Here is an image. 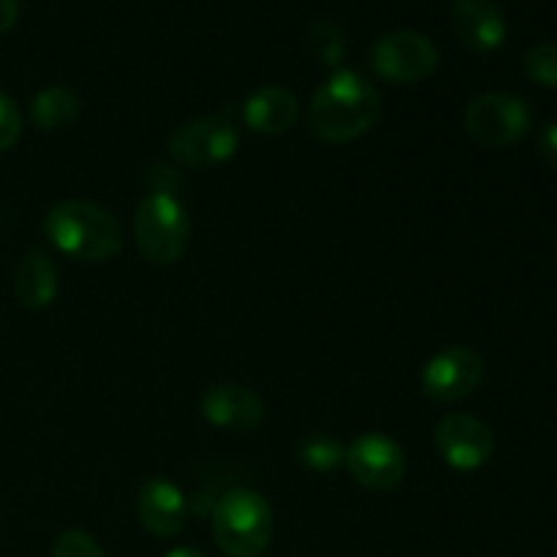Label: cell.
<instances>
[{
  "instance_id": "6da1fadb",
  "label": "cell",
  "mask_w": 557,
  "mask_h": 557,
  "mask_svg": "<svg viewBox=\"0 0 557 557\" xmlns=\"http://www.w3.org/2000/svg\"><path fill=\"white\" fill-rule=\"evenodd\" d=\"M381 120V92L370 79L348 69H337L308 107V128L315 139L346 145L359 139Z\"/></svg>"
},
{
  "instance_id": "7a4b0ae2",
  "label": "cell",
  "mask_w": 557,
  "mask_h": 557,
  "mask_svg": "<svg viewBox=\"0 0 557 557\" xmlns=\"http://www.w3.org/2000/svg\"><path fill=\"white\" fill-rule=\"evenodd\" d=\"M49 243L76 261H109L123 248V232L114 215L92 201L63 199L44 218Z\"/></svg>"
},
{
  "instance_id": "3957f363",
  "label": "cell",
  "mask_w": 557,
  "mask_h": 557,
  "mask_svg": "<svg viewBox=\"0 0 557 557\" xmlns=\"http://www.w3.org/2000/svg\"><path fill=\"white\" fill-rule=\"evenodd\" d=\"M212 536L228 557H261L275 536V515L256 490L234 487L212 509Z\"/></svg>"
},
{
  "instance_id": "277c9868",
  "label": "cell",
  "mask_w": 557,
  "mask_h": 557,
  "mask_svg": "<svg viewBox=\"0 0 557 557\" xmlns=\"http://www.w3.org/2000/svg\"><path fill=\"white\" fill-rule=\"evenodd\" d=\"M134 243L156 267L177 264L190 245V218L174 194H147L134 212Z\"/></svg>"
},
{
  "instance_id": "5b68a950",
  "label": "cell",
  "mask_w": 557,
  "mask_h": 557,
  "mask_svg": "<svg viewBox=\"0 0 557 557\" xmlns=\"http://www.w3.org/2000/svg\"><path fill=\"white\" fill-rule=\"evenodd\" d=\"M531 128V107L511 92H482L466 109V131L476 145L498 150L520 141Z\"/></svg>"
},
{
  "instance_id": "8992f818",
  "label": "cell",
  "mask_w": 557,
  "mask_h": 557,
  "mask_svg": "<svg viewBox=\"0 0 557 557\" xmlns=\"http://www.w3.org/2000/svg\"><path fill=\"white\" fill-rule=\"evenodd\" d=\"M438 47L417 30H392L370 49V65L392 85H419L438 69Z\"/></svg>"
},
{
  "instance_id": "52a82bcc",
  "label": "cell",
  "mask_w": 557,
  "mask_h": 557,
  "mask_svg": "<svg viewBox=\"0 0 557 557\" xmlns=\"http://www.w3.org/2000/svg\"><path fill=\"white\" fill-rule=\"evenodd\" d=\"M239 134L228 114H207L180 125L169 136V156L188 169H207L237 152Z\"/></svg>"
},
{
  "instance_id": "ba28073f",
  "label": "cell",
  "mask_w": 557,
  "mask_h": 557,
  "mask_svg": "<svg viewBox=\"0 0 557 557\" xmlns=\"http://www.w3.org/2000/svg\"><path fill=\"white\" fill-rule=\"evenodd\" d=\"M346 468L359 487L386 493L406 479L408 460L403 446L389 435L362 433L346 446Z\"/></svg>"
},
{
  "instance_id": "9c48e42d",
  "label": "cell",
  "mask_w": 557,
  "mask_h": 557,
  "mask_svg": "<svg viewBox=\"0 0 557 557\" xmlns=\"http://www.w3.org/2000/svg\"><path fill=\"white\" fill-rule=\"evenodd\" d=\"M482 379V357L466 346L441 348L422 368V389L435 403L466 400L479 389Z\"/></svg>"
},
{
  "instance_id": "30bf717a",
  "label": "cell",
  "mask_w": 557,
  "mask_h": 557,
  "mask_svg": "<svg viewBox=\"0 0 557 557\" xmlns=\"http://www.w3.org/2000/svg\"><path fill=\"white\" fill-rule=\"evenodd\" d=\"M433 441L441 460L460 473L479 471L495 451L493 430L471 413H446L435 424Z\"/></svg>"
},
{
  "instance_id": "8fae6325",
  "label": "cell",
  "mask_w": 557,
  "mask_h": 557,
  "mask_svg": "<svg viewBox=\"0 0 557 557\" xmlns=\"http://www.w3.org/2000/svg\"><path fill=\"white\" fill-rule=\"evenodd\" d=\"M264 400L250 386L237 381H221L212 384L201 395V417L218 430L228 433H250L264 422Z\"/></svg>"
},
{
  "instance_id": "7c38bea8",
  "label": "cell",
  "mask_w": 557,
  "mask_h": 557,
  "mask_svg": "<svg viewBox=\"0 0 557 557\" xmlns=\"http://www.w3.org/2000/svg\"><path fill=\"white\" fill-rule=\"evenodd\" d=\"M449 22L462 47L471 52L490 54L504 47L506 16L495 0H455Z\"/></svg>"
},
{
  "instance_id": "4fadbf2b",
  "label": "cell",
  "mask_w": 557,
  "mask_h": 557,
  "mask_svg": "<svg viewBox=\"0 0 557 557\" xmlns=\"http://www.w3.org/2000/svg\"><path fill=\"white\" fill-rule=\"evenodd\" d=\"M136 515L145 531L158 539H174L188 522V500L183 490L166 479H147L136 498Z\"/></svg>"
},
{
  "instance_id": "5bb4252c",
  "label": "cell",
  "mask_w": 557,
  "mask_h": 557,
  "mask_svg": "<svg viewBox=\"0 0 557 557\" xmlns=\"http://www.w3.org/2000/svg\"><path fill=\"white\" fill-rule=\"evenodd\" d=\"M299 117V103L288 87L267 85L250 92L243 103V120L250 131L261 136H281L294 128Z\"/></svg>"
},
{
  "instance_id": "9a60e30c",
  "label": "cell",
  "mask_w": 557,
  "mask_h": 557,
  "mask_svg": "<svg viewBox=\"0 0 557 557\" xmlns=\"http://www.w3.org/2000/svg\"><path fill=\"white\" fill-rule=\"evenodd\" d=\"M16 302L25 310H47L58 297V270L44 250H27L16 267L14 277Z\"/></svg>"
},
{
  "instance_id": "2e32d148",
  "label": "cell",
  "mask_w": 557,
  "mask_h": 557,
  "mask_svg": "<svg viewBox=\"0 0 557 557\" xmlns=\"http://www.w3.org/2000/svg\"><path fill=\"white\" fill-rule=\"evenodd\" d=\"M82 112V101L71 87L52 85L44 87L30 107V120L36 128L47 131V134H58V131L71 128Z\"/></svg>"
},
{
  "instance_id": "e0dca14e",
  "label": "cell",
  "mask_w": 557,
  "mask_h": 557,
  "mask_svg": "<svg viewBox=\"0 0 557 557\" xmlns=\"http://www.w3.org/2000/svg\"><path fill=\"white\" fill-rule=\"evenodd\" d=\"M299 462L313 473H335L346 466V446L337 438L324 433H315L305 438L297 449Z\"/></svg>"
},
{
  "instance_id": "ac0fdd59",
  "label": "cell",
  "mask_w": 557,
  "mask_h": 557,
  "mask_svg": "<svg viewBox=\"0 0 557 557\" xmlns=\"http://www.w3.org/2000/svg\"><path fill=\"white\" fill-rule=\"evenodd\" d=\"M305 41H308V49L313 52V58L326 65H341V60L346 58V33L332 20H315L308 27Z\"/></svg>"
},
{
  "instance_id": "d6986e66",
  "label": "cell",
  "mask_w": 557,
  "mask_h": 557,
  "mask_svg": "<svg viewBox=\"0 0 557 557\" xmlns=\"http://www.w3.org/2000/svg\"><path fill=\"white\" fill-rule=\"evenodd\" d=\"M525 74L544 87H557V44L539 41L525 52Z\"/></svg>"
},
{
  "instance_id": "ffe728a7",
  "label": "cell",
  "mask_w": 557,
  "mask_h": 557,
  "mask_svg": "<svg viewBox=\"0 0 557 557\" xmlns=\"http://www.w3.org/2000/svg\"><path fill=\"white\" fill-rule=\"evenodd\" d=\"M52 557H107L101 544L85 531H65L52 547Z\"/></svg>"
},
{
  "instance_id": "44dd1931",
  "label": "cell",
  "mask_w": 557,
  "mask_h": 557,
  "mask_svg": "<svg viewBox=\"0 0 557 557\" xmlns=\"http://www.w3.org/2000/svg\"><path fill=\"white\" fill-rule=\"evenodd\" d=\"M22 134V114L16 103L0 90V152L11 150Z\"/></svg>"
},
{
  "instance_id": "7402d4cb",
  "label": "cell",
  "mask_w": 557,
  "mask_h": 557,
  "mask_svg": "<svg viewBox=\"0 0 557 557\" xmlns=\"http://www.w3.org/2000/svg\"><path fill=\"white\" fill-rule=\"evenodd\" d=\"M539 152L549 166L557 169V123H547L539 134Z\"/></svg>"
},
{
  "instance_id": "603a6c76",
  "label": "cell",
  "mask_w": 557,
  "mask_h": 557,
  "mask_svg": "<svg viewBox=\"0 0 557 557\" xmlns=\"http://www.w3.org/2000/svg\"><path fill=\"white\" fill-rule=\"evenodd\" d=\"M20 20V0H0V33H9Z\"/></svg>"
},
{
  "instance_id": "cb8c5ba5",
  "label": "cell",
  "mask_w": 557,
  "mask_h": 557,
  "mask_svg": "<svg viewBox=\"0 0 557 557\" xmlns=\"http://www.w3.org/2000/svg\"><path fill=\"white\" fill-rule=\"evenodd\" d=\"M166 557H207V555L196 547H177V549H172Z\"/></svg>"
}]
</instances>
